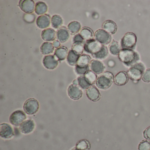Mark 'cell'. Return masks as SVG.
<instances>
[{"instance_id": "cell-36", "label": "cell", "mask_w": 150, "mask_h": 150, "mask_svg": "<svg viewBox=\"0 0 150 150\" xmlns=\"http://www.w3.org/2000/svg\"><path fill=\"white\" fill-rule=\"evenodd\" d=\"M35 16L33 14H26L24 16V20L28 23H32L35 21Z\"/></svg>"}, {"instance_id": "cell-41", "label": "cell", "mask_w": 150, "mask_h": 150, "mask_svg": "<svg viewBox=\"0 0 150 150\" xmlns=\"http://www.w3.org/2000/svg\"><path fill=\"white\" fill-rule=\"evenodd\" d=\"M72 150H80V149H78V148H76V147H75V148H74L73 149H72Z\"/></svg>"}, {"instance_id": "cell-11", "label": "cell", "mask_w": 150, "mask_h": 150, "mask_svg": "<svg viewBox=\"0 0 150 150\" xmlns=\"http://www.w3.org/2000/svg\"><path fill=\"white\" fill-rule=\"evenodd\" d=\"M19 6L24 13L31 14L35 11V5L32 0H21L19 2Z\"/></svg>"}, {"instance_id": "cell-9", "label": "cell", "mask_w": 150, "mask_h": 150, "mask_svg": "<svg viewBox=\"0 0 150 150\" xmlns=\"http://www.w3.org/2000/svg\"><path fill=\"white\" fill-rule=\"evenodd\" d=\"M26 118L27 116L24 112L21 110H17L11 114L9 121L13 125L18 126L25 121Z\"/></svg>"}, {"instance_id": "cell-14", "label": "cell", "mask_w": 150, "mask_h": 150, "mask_svg": "<svg viewBox=\"0 0 150 150\" xmlns=\"http://www.w3.org/2000/svg\"><path fill=\"white\" fill-rule=\"evenodd\" d=\"M35 128V123L30 119L25 120L20 126V131L24 134L31 133Z\"/></svg>"}, {"instance_id": "cell-21", "label": "cell", "mask_w": 150, "mask_h": 150, "mask_svg": "<svg viewBox=\"0 0 150 150\" xmlns=\"http://www.w3.org/2000/svg\"><path fill=\"white\" fill-rule=\"evenodd\" d=\"M68 54V50L66 47H60L55 50L54 56L59 61H63L67 57Z\"/></svg>"}, {"instance_id": "cell-17", "label": "cell", "mask_w": 150, "mask_h": 150, "mask_svg": "<svg viewBox=\"0 0 150 150\" xmlns=\"http://www.w3.org/2000/svg\"><path fill=\"white\" fill-rule=\"evenodd\" d=\"M90 68L92 71L96 74H100L103 73L105 69L104 64L98 60H92L90 63Z\"/></svg>"}, {"instance_id": "cell-38", "label": "cell", "mask_w": 150, "mask_h": 150, "mask_svg": "<svg viewBox=\"0 0 150 150\" xmlns=\"http://www.w3.org/2000/svg\"><path fill=\"white\" fill-rule=\"evenodd\" d=\"M144 137L147 140H150V126L146 128L144 132Z\"/></svg>"}, {"instance_id": "cell-1", "label": "cell", "mask_w": 150, "mask_h": 150, "mask_svg": "<svg viewBox=\"0 0 150 150\" xmlns=\"http://www.w3.org/2000/svg\"><path fill=\"white\" fill-rule=\"evenodd\" d=\"M118 58L127 67L132 66L139 59V54L133 50L122 49L118 54Z\"/></svg>"}, {"instance_id": "cell-13", "label": "cell", "mask_w": 150, "mask_h": 150, "mask_svg": "<svg viewBox=\"0 0 150 150\" xmlns=\"http://www.w3.org/2000/svg\"><path fill=\"white\" fill-rule=\"evenodd\" d=\"M68 94L73 100H79L82 96V91L78 86L71 85L68 87Z\"/></svg>"}, {"instance_id": "cell-3", "label": "cell", "mask_w": 150, "mask_h": 150, "mask_svg": "<svg viewBox=\"0 0 150 150\" xmlns=\"http://www.w3.org/2000/svg\"><path fill=\"white\" fill-rule=\"evenodd\" d=\"M114 80L113 74L110 72H105L100 75L96 84L100 89H107L111 86Z\"/></svg>"}, {"instance_id": "cell-5", "label": "cell", "mask_w": 150, "mask_h": 150, "mask_svg": "<svg viewBox=\"0 0 150 150\" xmlns=\"http://www.w3.org/2000/svg\"><path fill=\"white\" fill-rule=\"evenodd\" d=\"M103 45L95 39H92L88 40L84 44V50L87 53L91 54L94 58L104 47Z\"/></svg>"}, {"instance_id": "cell-33", "label": "cell", "mask_w": 150, "mask_h": 150, "mask_svg": "<svg viewBox=\"0 0 150 150\" xmlns=\"http://www.w3.org/2000/svg\"><path fill=\"white\" fill-rule=\"evenodd\" d=\"M138 150H150V140H144L141 141L138 146Z\"/></svg>"}, {"instance_id": "cell-7", "label": "cell", "mask_w": 150, "mask_h": 150, "mask_svg": "<svg viewBox=\"0 0 150 150\" xmlns=\"http://www.w3.org/2000/svg\"><path fill=\"white\" fill-rule=\"evenodd\" d=\"M39 108V103L37 100L34 98L27 100L23 105V109L28 115H34L38 111Z\"/></svg>"}, {"instance_id": "cell-18", "label": "cell", "mask_w": 150, "mask_h": 150, "mask_svg": "<svg viewBox=\"0 0 150 150\" xmlns=\"http://www.w3.org/2000/svg\"><path fill=\"white\" fill-rule=\"evenodd\" d=\"M57 38L61 43L68 41L70 38L69 30L66 27H62L57 30Z\"/></svg>"}, {"instance_id": "cell-30", "label": "cell", "mask_w": 150, "mask_h": 150, "mask_svg": "<svg viewBox=\"0 0 150 150\" xmlns=\"http://www.w3.org/2000/svg\"><path fill=\"white\" fill-rule=\"evenodd\" d=\"M84 76L91 86L94 84L97 80V75L92 71H88L84 74Z\"/></svg>"}, {"instance_id": "cell-2", "label": "cell", "mask_w": 150, "mask_h": 150, "mask_svg": "<svg viewBox=\"0 0 150 150\" xmlns=\"http://www.w3.org/2000/svg\"><path fill=\"white\" fill-rule=\"evenodd\" d=\"M91 58L88 55L83 54L81 55L75 66V72L79 75H84L89 71Z\"/></svg>"}, {"instance_id": "cell-35", "label": "cell", "mask_w": 150, "mask_h": 150, "mask_svg": "<svg viewBox=\"0 0 150 150\" xmlns=\"http://www.w3.org/2000/svg\"><path fill=\"white\" fill-rule=\"evenodd\" d=\"M84 40L80 34H76L73 39V44H83Z\"/></svg>"}, {"instance_id": "cell-28", "label": "cell", "mask_w": 150, "mask_h": 150, "mask_svg": "<svg viewBox=\"0 0 150 150\" xmlns=\"http://www.w3.org/2000/svg\"><path fill=\"white\" fill-rule=\"evenodd\" d=\"M80 34L85 40H91L93 37V30L88 28H84L81 30Z\"/></svg>"}, {"instance_id": "cell-22", "label": "cell", "mask_w": 150, "mask_h": 150, "mask_svg": "<svg viewBox=\"0 0 150 150\" xmlns=\"http://www.w3.org/2000/svg\"><path fill=\"white\" fill-rule=\"evenodd\" d=\"M103 28L105 31L110 34H114L116 32L117 26L113 21L108 20L103 23Z\"/></svg>"}, {"instance_id": "cell-39", "label": "cell", "mask_w": 150, "mask_h": 150, "mask_svg": "<svg viewBox=\"0 0 150 150\" xmlns=\"http://www.w3.org/2000/svg\"><path fill=\"white\" fill-rule=\"evenodd\" d=\"M53 46H54V47H55V48H58L60 46V42H59V41L56 40V41H55L53 42Z\"/></svg>"}, {"instance_id": "cell-4", "label": "cell", "mask_w": 150, "mask_h": 150, "mask_svg": "<svg viewBox=\"0 0 150 150\" xmlns=\"http://www.w3.org/2000/svg\"><path fill=\"white\" fill-rule=\"evenodd\" d=\"M145 67L141 63H137L131 66L127 72L128 77L133 81H138L142 78Z\"/></svg>"}, {"instance_id": "cell-26", "label": "cell", "mask_w": 150, "mask_h": 150, "mask_svg": "<svg viewBox=\"0 0 150 150\" xmlns=\"http://www.w3.org/2000/svg\"><path fill=\"white\" fill-rule=\"evenodd\" d=\"M81 25L78 21H72L68 25V30L71 35H75L80 30Z\"/></svg>"}, {"instance_id": "cell-23", "label": "cell", "mask_w": 150, "mask_h": 150, "mask_svg": "<svg viewBox=\"0 0 150 150\" xmlns=\"http://www.w3.org/2000/svg\"><path fill=\"white\" fill-rule=\"evenodd\" d=\"M40 50L41 52L43 55H50L53 53L54 50V47L52 43L45 42L41 45Z\"/></svg>"}, {"instance_id": "cell-27", "label": "cell", "mask_w": 150, "mask_h": 150, "mask_svg": "<svg viewBox=\"0 0 150 150\" xmlns=\"http://www.w3.org/2000/svg\"><path fill=\"white\" fill-rule=\"evenodd\" d=\"M109 48L110 53L114 56L118 55L121 51V47H120V45L115 40H113L112 41L111 43L110 44Z\"/></svg>"}, {"instance_id": "cell-37", "label": "cell", "mask_w": 150, "mask_h": 150, "mask_svg": "<svg viewBox=\"0 0 150 150\" xmlns=\"http://www.w3.org/2000/svg\"><path fill=\"white\" fill-rule=\"evenodd\" d=\"M142 80L145 82H150V69L146 70L142 77Z\"/></svg>"}, {"instance_id": "cell-20", "label": "cell", "mask_w": 150, "mask_h": 150, "mask_svg": "<svg viewBox=\"0 0 150 150\" xmlns=\"http://www.w3.org/2000/svg\"><path fill=\"white\" fill-rule=\"evenodd\" d=\"M128 81V76L125 72H119L115 76V83L118 86H124L127 83Z\"/></svg>"}, {"instance_id": "cell-15", "label": "cell", "mask_w": 150, "mask_h": 150, "mask_svg": "<svg viewBox=\"0 0 150 150\" xmlns=\"http://www.w3.org/2000/svg\"><path fill=\"white\" fill-rule=\"evenodd\" d=\"M88 98L92 101H97L100 98V94L98 89L94 86H91L86 91Z\"/></svg>"}, {"instance_id": "cell-34", "label": "cell", "mask_w": 150, "mask_h": 150, "mask_svg": "<svg viewBox=\"0 0 150 150\" xmlns=\"http://www.w3.org/2000/svg\"><path fill=\"white\" fill-rule=\"evenodd\" d=\"M72 50L77 54L81 55L84 51V45L83 44H73L72 47Z\"/></svg>"}, {"instance_id": "cell-6", "label": "cell", "mask_w": 150, "mask_h": 150, "mask_svg": "<svg viewBox=\"0 0 150 150\" xmlns=\"http://www.w3.org/2000/svg\"><path fill=\"white\" fill-rule=\"evenodd\" d=\"M137 38L134 33H126L122 38L121 45L122 49L134 50L137 43Z\"/></svg>"}, {"instance_id": "cell-32", "label": "cell", "mask_w": 150, "mask_h": 150, "mask_svg": "<svg viewBox=\"0 0 150 150\" xmlns=\"http://www.w3.org/2000/svg\"><path fill=\"white\" fill-rule=\"evenodd\" d=\"M76 147L81 150H89L90 144L87 140H81L77 143Z\"/></svg>"}, {"instance_id": "cell-40", "label": "cell", "mask_w": 150, "mask_h": 150, "mask_svg": "<svg viewBox=\"0 0 150 150\" xmlns=\"http://www.w3.org/2000/svg\"><path fill=\"white\" fill-rule=\"evenodd\" d=\"M73 84L74 85H75V86H78L79 85V82H78V81L77 79L74 80V81H73Z\"/></svg>"}, {"instance_id": "cell-31", "label": "cell", "mask_w": 150, "mask_h": 150, "mask_svg": "<svg viewBox=\"0 0 150 150\" xmlns=\"http://www.w3.org/2000/svg\"><path fill=\"white\" fill-rule=\"evenodd\" d=\"M79 82V85L82 89H88L91 86L89 82L86 80L84 76H80L77 79Z\"/></svg>"}, {"instance_id": "cell-24", "label": "cell", "mask_w": 150, "mask_h": 150, "mask_svg": "<svg viewBox=\"0 0 150 150\" xmlns=\"http://www.w3.org/2000/svg\"><path fill=\"white\" fill-rule=\"evenodd\" d=\"M81 55L77 54L72 50L69 51L67 57V62L70 65L76 66Z\"/></svg>"}, {"instance_id": "cell-19", "label": "cell", "mask_w": 150, "mask_h": 150, "mask_svg": "<svg viewBox=\"0 0 150 150\" xmlns=\"http://www.w3.org/2000/svg\"><path fill=\"white\" fill-rule=\"evenodd\" d=\"M41 35L44 41L52 42L56 38V32L53 29H46L43 30Z\"/></svg>"}, {"instance_id": "cell-25", "label": "cell", "mask_w": 150, "mask_h": 150, "mask_svg": "<svg viewBox=\"0 0 150 150\" xmlns=\"http://www.w3.org/2000/svg\"><path fill=\"white\" fill-rule=\"evenodd\" d=\"M48 11V7L45 2L39 1L35 5V12L38 15H43Z\"/></svg>"}, {"instance_id": "cell-29", "label": "cell", "mask_w": 150, "mask_h": 150, "mask_svg": "<svg viewBox=\"0 0 150 150\" xmlns=\"http://www.w3.org/2000/svg\"><path fill=\"white\" fill-rule=\"evenodd\" d=\"M51 23L52 27L55 29L60 28L63 23L62 17L57 15H55L52 17Z\"/></svg>"}, {"instance_id": "cell-10", "label": "cell", "mask_w": 150, "mask_h": 150, "mask_svg": "<svg viewBox=\"0 0 150 150\" xmlns=\"http://www.w3.org/2000/svg\"><path fill=\"white\" fill-rule=\"evenodd\" d=\"M14 136L13 130L12 126L7 123H2L0 125V136L5 139H8Z\"/></svg>"}, {"instance_id": "cell-12", "label": "cell", "mask_w": 150, "mask_h": 150, "mask_svg": "<svg viewBox=\"0 0 150 150\" xmlns=\"http://www.w3.org/2000/svg\"><path fill=\"white\" fill-rule=\"evenodd\" d=\"M44 66L49 70H53L57 67L58 60L53 55H48L44 57L43 59Z\"/></svg>"}, {"instance_id": "cell-8", "label": "cell", "mask_w": 150, "mask_h": 150, "mask_svg": "<svg viewBox=\"0 0 150 150\" xmlns=\"http://www.w3.org/2000/svg\"><path fill=\"white\" fill-rule=\"evenodd\" d=\"M94 38L96 40L103 45L108 44L112 40L111 35L103 29L96 30L94 34Z\"/></svg>"}, {"instance_id": "cell-16", "label": "cell", "mask_w": 150, "mask_h": 150, "mask_svg": "<svg viewBox=\"0 0 150 150\" xmlns=\"http://www.w3.org/2000/svg\"><path fill=\"white\" fill-rule=\"evenodd\" d=\"M51 17L48 14L41 16L36 20V24L40 29H45L50 25Z\"/></svg>"}]
</instances>
